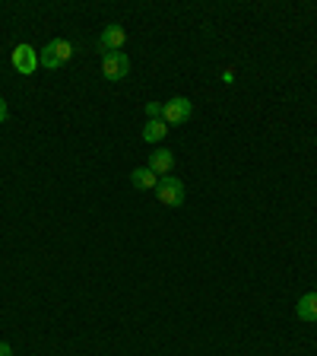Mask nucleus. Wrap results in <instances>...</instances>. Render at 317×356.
<instances>
[{
    "mask_svg": "<svg viewBox=\"0 0 317 356\" xmlns=\"http://www.w3.org/2000/svg\"><path fill=\"white\" fill-rule=\"evenodd\" d=\"M124 42H127L124 26H121V22H108L102 29V35H98V51H102V58H105V54H111V51H121Z\"/></svg>",
    "mask_w": 317,
    "mask_h": 356,
    "instance_id": "nucleus-6",
    "label": "nucleus"
},
{
    "mask_svg": "<svg viewBox=\"0 0 317 356\" xmlns=\"http://www.w3.org/2000/svg\"><path fill=\"white\" fill-rule=\"evenodd\" d=\"M169 137V124L162 118H149L146 127H143V140L146 143H162Z\"/></svg>",
    "mask_w": 317,
    "mask_h": 356,
    "instance_id": "nucleus-9",
    "label": "nucleus"
},
{
    "mask_svg": "<svg viewBox=\"0 0 317 356\" xmlns=\"http://www.w3.org/2000/svg\"><path fill=\"white\" fill-rule=\"evenodd\" d=\"M146 115H149V118H162V105H159V102H146Z\"/></svg>",
    "mask_w": 317,
    "mask_h": 356,
    "instance_id": "nucleus-11",
    "label": "nucleus"
},
{
    "mask_svg": "<svg viewBox=\"0 0 317 356\" xmlns=\"http://www.w3.org/2000/svg\"><path fill=\"white\" fill-rule=\"evenodd\" d=\"M10 118V108H7V102H3V99H0V124H3V121Z\"/></svg>",
    "mask_w": 317,
    "mask_h": 356,
    "instance_id": "nucleus-12",
    "label": "nucleus"
},
{
    "mask_svg": "<svg viewBox=\"0 0 317 356\" xmlns=\"http://www.w3.org/2000/svg\"><path fill=\"white\" fill-rule=\"evenodd\" d=\"M10 60H13V70H16V74H22V76H32L38 67H42V64H38V51L32 48L29 42L16 44L13 54H10Z\"/></svg>",
    "mask_w": 317,
    "mask_h": 356,
    "instance_id": "nucleus-2",
    "label": "nucleus"
},
{
    "mask_svg": "<svg viewBox=\"0 0 317 356\" xmlns=\"http://www.w3.org/2000/svg\"><path fill=\"white\" fill-rule=\"evenodd\" d=\"M0 356H13V347L7 341H0Z\"/></svg>",
    "mask_w": 317,
    "mask_h": 356,
    "instance_id": "nucleus-13",
    "label": "nucleus"
},
{
    "mask_svg": "<svg viewBox=\"0 0 317 356\" xmlns=\"http://www.w3.org/2000/svg\"><path fill=\"white\" fill-rule=\"evenodd\" d=\"M155 191H159V204H165V207H181V204H185V194H187L181 178H159Z\"/></svg>",
    "mask_w": 317,
    "mask_h": 356,
    "instance_id": "nucleus-3",
    "label": "nucleus"
},
{
    "mask_svg": "<svg viewBox=\"0 0 317 356\" xmlns=\"http://www.w3.org/2000/svg\"><path fill=\"white\" fill-rule=\"evenodd\" d=\"M130 74V58H127L124 51H111L102 58V76L111 83H118L124 80V76Z\"/></svg>",
    "mask_w": 317,
    "mask_h": 356,
    "instance_id": "nucleus-5",
    "label": "nucleus"
},
{
    "mask_svg": "<svg viewBox=\"0 0 317 356\" xmlns=\"http://www.w3.org/2000/svg\"><path fill=\"white\" fill-rule=\"evenodd\" d=\"M295 315L302 321H317V293H314V289H311V293H305V296L295 302Z\"/></svg>",
    "mask_w": 317,
    "mask_h": 356,
    "instance_id": "nucleus-8",
    "label": "nucleus"
},
{
    "mask_svg": "<svg viewBox=\"0 0 317 356\" xmlns=\"http://www.w3.org/2000/svg\"><path fill=\"white\" fill-rule=\"evenodd\" d=\"M130 185L140 188V191H149V188L159 185V175H155L149 165H146V169H133V172H130Z\"/></svg>",
    "mask_w": 317,
    "mask_h": 356,
    "instance_id": "nucleus-10",
    "label": "nucleus"
},
{
    "mask_svg": "<svg viewBox=\"0 0 317 356\" xmlns=\"http://www.w3.org/2000/svg\"><path fill=\"white\" fill-rule=\"evenodd\" d=\"M149 169L155 172V175H169L171 169H175V153L165 147H159L155 153H149Z\"/></svg>",
    "mask_w": 317,
    "mask_h": 356,
    "instance_id": "nucleus-7",
    "label": "nucleus"
},
{
    "mask_svg": "<svg viewBox=\"0 0 317 356\" xmlns=\"http://www.w3.org/2000/svg\"><path fill=\"white\" fill-rule=\"evenodd\" d=\"M70 58H74V42H67V38H51V42L38 51V64H42L44 70H58V67H64Z\"/></svg>",
    "mask_w": 317,
    "mask_h": 356,
    "instance_id": "nucleus-1",
    "label": "nucleus"
},
{
    "mask_svg": "<svg viewBox=\"0 0 317 356\" xmlns=\"http://www.w3.org/2000/svg\"><path fill=\"white\" fill-rule=\"evenodd\" d=\"M191 115H194V105H191V99H185V96H175V99H169V102H162L165 124H185V121H191Z\"/></svg>",
    "mask_w": 317,
    "mask_h": 356,
    "instance_id": "nucleus-4",
    "label": "nucleus"
}]
</instances>
